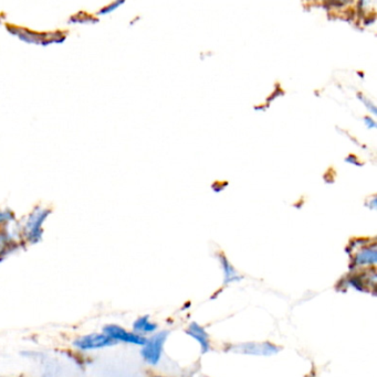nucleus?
<instances>
[{
  "label": "nucleus",
  "mask_w": 377,
  "mask_h": 377,
  "mask_svg": "<svg viewBox=\"0 0 377 377\" xmlns=\"http://www.w3.org/2000/svg\"><path fill=\"white\" fill-rule=\"evenodd\" d=\"M364 121H365L367 128H375V127H376V123H375L374 119H371V117H365Z\"/></svg>",
  "instance_id": "nucleus-15"
},
{
  "label": "nucleus",
  "mask_w": 377,
  "mask_h": 377,
  "mask_svg": "<svg viewBox=\"0 0 377 377\" xmlns=\"http://www.w3.org/2000/svg\"><path fill=\"white\" fill-rule=\"evenodd\" d=\"M374 0H358V12L361 14L367 15L369 9L371 8V3H373Z\"/></svg>",
  "instance_id": "nucleus-12"
},
{
  "label": "nucleus",
  "mask_w": 377,
  "mask_h": 377,
  "mask_svg": "<svg viewBox=\"0 0 377 377\" xmlns=\"http://www.w3.org/2000/svg\"><path fill=\"white\" fill-rule=\"evenodd\" d=\"M14 213L9 210H0V229H8L12 222H15Z\"/></svg>",
  "instance_id": "nucleus-11"
},
{
  "label": "nucleus",
  "mask_w": 377,
  "mask_h": 377,
  "mask_svg": "<svg viewBox=\"0 0 377 377\" xmlns=\"http://www.w3.org/2000/svg\"><path fill=\"white\" fill-rule=\"evenodd\" d=\"M169 337V331L160 332L155 334L151 339L146 340V342L143 345L141 354L147 363L156 365L160 362L162 352H163L164 343Z\"/></svg>",
  "instance_id": "nucleus-2"
},
{
  "label": "nucleus",
  "mask_w": 377,
  "mask_h": 377,
  "mask_svg": "<svg viewBox=\"0 0 377 377\" xmlns=\"http://www.w3.org/2000/svg\"><path fill=\"white\" fill-rule=\"evenodd\" d=\"M220 264L223 267L224 276H225V283H233V281H239L242 279L240 276H238L236 270L231 266L228 259L226 258L224 255H220Z\"/></svg>",
  "instance_id": "nucleus-9"
},
{
  "label": "nucleus",
  "mask_w": 377,
  "mask_h": 377,
  "mask_svg": "<svg viewBox=\"0 0 377 377\" xmlns=\"http://www.w3.org/2000/svg\"><path fill=\"white\" fill-rule=\"evenodd\" d=\"M133 329L137 333H153L158 329V326L149 321V315H144L134 322Z\"/></svg>",
  "instance_id": "nucleus-10"
},
{
  "label": "nucleus",
  "mask_w": 377,
  "mask_h": 377,
  "mask_svg": "<svg viewBox=\"0 0 377 377\" xmlns=\"http://www.w3.org/2000/svg\"><path fill=\"white\" fill-rule=\"evenodd\" d=\"M237 349H244L242 351V353H255V354H271L277 353L278 348L274 345L269 344V343H263V344H255V343H249L247 345H240Z\"/></svg>",
  "instance_id": "nucleus-8"
},
{
  "label": "nucleus",
  "mask_w": 377,
  "mask_h": 377,
  "mask_svg": "<svg viewBox=\"0 0 377 377\" xmlns=\"http://www.w3.org/2000/svg\"><path fill=\"white\" fill-rule=\"evenodd\" d=\"M186 333L199 341L203 353H207V352H208L209 349H210V343H209L208 334L205 331L203 326H199V324H196V322H192L190 328L186 330Z\"/></svg>",
  "instance_id": "nucleus-7"
},
{
  "label": "nucleus",
  "mask_w": 377,
  "mask_h": 377,
  "mask_svg": "<svg viewBox=\"0 0 377 377\" xmlns=\"http://www.w3.org/2000/svg\"><path fill=\"white\" fill-rule=\"evenodd\" d=\"M115 341L109 335L103 334H89L85 337H80V339L74 341V347L80 349L82 351L94 350V349L106 348V347H111V345L115 344Z\"/></svg>",
  "instance_id": "nucleus-3"
},
{
  "label": "nucleus",
  "mask_w": 377,
  "mask_h": 377,
  "mask_svg": "<svg viewBox=\"0 0 377 377\" xmlns=\"http://www.w3.org/2000/svg\"><path fill=\"white\" fill-rule=\"evenodd\" d=\"M51 210L47 208H35L26 218L19 232V240L22 244H35L42 238L44 224L49 218Z\"/></svg>",
  "instance_id": "nucleus-1"
},
{
  "label": "nucleus",
  "mask_w": 377,
  "mask_h": 377,
  "mask_svg": "<svg viewBox=\"0 0 377 377\" xmlns=\"http://www.w3.org/2000/svg\"><path fill=\"white\" fill-rule=\"evenodd\" d=\"M377 253L376 246H364L360 248L355 256L352 258V264L354 267L369 266L376 264Z\"/></svg>",
  "instance_id": "nucleus-5"
},
{
  "label": "nucleus",
  "mask_w": 377,
  "mask_h": 377,
  "mask_svg": "<svg viewBox=\"0 0 377 377\" xmlns=\"http://www.w3.org/2000/svg\"><path fill=\"white\" fill-rule=\"evenodd\" d=\"M326 1V3L331 6V7H337V8H342L344 6L349 5V3H352V0H323Z\"/></svg>",
  "instance_id": "nucleus-13"
},
{
  "label": "nucleus",
  "mask_w": 377,
  "mask_h": 377,
  "mask_svg": "<svg viewBox=\"0 0 377 377\" xmlns=\"http://www.w3.org/2000/svg\"><path fill=\"white\" fill-rule=\"evenodd\" d=\"M103 331L106 335H109L111 339L115 340V342L121 341V342L135 345H144L145 342H146V339L140 335V334L131 333V332L126 331V330L123 329L121 326H115V324L106 326Z\"/></svg>",
  "instance_id": "nucleus-4"
},
{
  "label": "nucleus",
  "mask_w": 377,
  "mask_h": 377,
  "mask_svg": "<svg viewBox=\"0 0 377 377\" xmlns=\"http://www.w3.org/2000/svg\"><path fill=\"white\" fill-rule=\"evenodd\" d=\"M358 98H361L362 102L365 104L367 109H369V111L372 112L373 114H376V107H375L374 104H373L371 100H367V97H364L363 95H358Z\"/></svg>",
  "instance_id": "nucleus-14"
},
{
  "label": "nucleus",
  "mask_w": 377,
  "mask_h": 377,
  "mask_svg": "<svg viewBox=\"0 0 377 377\" xmlns=\"http://www.w3.org/2000/svg\"><path fill=\"white\" fill-rule=\"evenodd\" d=\"M20 244V240L9 234L7 229H0V261H3V257L7 256L10 252L19 247Z\"/></svg>",
  "instance_id": "nucleus-6"
}]
</instances>
